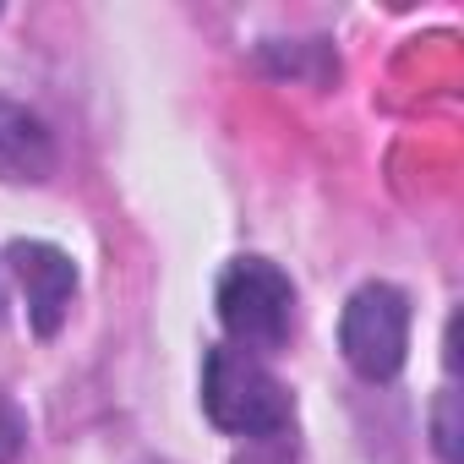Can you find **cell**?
Listing matches in <instances>:
<instances>
[{
    "instance_id": "obj_1",
    "label": "cell",
    "mask_w": 464,
    "mask_h": 464,
    "mask_svg": "<svg viewBox=\"0 0 464 464\" xmlns=\"http://www.w3.org/2000/svg\"><path fill=\"white\" fill-rule=\"evenodd\" d=\"M202 410L229 437H285L295 426L290 388L236 344H213L202 355Z\"/></svg>"
},
{
    "instance_id": "obj_2",
    "label": "cell",
    "mask_w": 464,
    "mask_h": 464,
    "mask_svg": "<svg viewBox=\"0 0 464 464\" xmlns=\"http://www.w3.org/2000/svg\"><path fill=\"white\" fill-rule=\"evenodd\" d=\"M218 323L241 355H279L295 334V285L268 257H236L218 274Z\"/></svg>"
},
{
    "instance_id": "obj_3",
    "label": "cell",
    "mask_w": 464,
    "mask_h": 464,
    "mask_svg": "<svg viewBox=\"0 0 464 464\" xmlns=\"http://www.w3.org/2000/svg\"><path fill=\"white\" fill-rule=\"evenodd\" d=\"M339 350H344V361H350L355 377L393 382L404 372V355H410V295L399 285H388V279L361 285L344 301Z\"/></svg>"
},
{
    "instance_id": "obj_4",
    "label": "cell",
    "mask_w": 464,
    "mask_h": 464,
    "mask_svg": "<svg viewBox=\"0 0 464 464\" xmlns=\"http://www.w3.org/2000/svg\"><path fill=\"white\" fill-rule=\"evenodd\" d=\"M6 263L28 295V323L39 339H55L66 312H72V295H77V263L50 246V241H12L6 246Z\"/></svg>"
},
{
    "instance_id": "obj_5",
    "label": "cell",
    "mask_w": 464,
    "mask_h": 464,
    "mask_svg": "<svg viewBox=\"0 0 464 464\" xmlns=\"http://www.w3.org/2000/svg\"><path fill=\"white\" fill-rule=\"evenodd\" d=\"M50 175H55V137H50V126L34 110L0 99V180L39 186Z\"/></svg>"
},
{
    "instance_id": "obj_6",
    "label": "cell",
    "mask_w": 464,
    "mask_h": 464,
    "mask_svg": "<svg viewBox=\"0 0 464 464\" xmlns=\"http://www.w3.org/2000/svg\"><path fill=\"white\" fill-rule=\"evenodd\" d=\"M437 453L442 464H459V426H453V393L437 399Z\"/></svg>"
},
{
    "instance_id": "obj_7",
    "label": "cell",
    "mask_w": 464,
    "mask_h": 464,
    "mask_svg": "<svg viewBox=\"0 0 464 464\" xmlns=\"http://www.w3.org/2000/svg\"><path fill=\"white\" fill-rule=\"evenodd\" d=\"M17 448H23V420H17V410L6 399H0V464H6Z\"/></svg>"
}]
</instances>
